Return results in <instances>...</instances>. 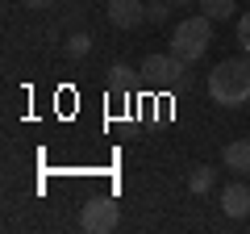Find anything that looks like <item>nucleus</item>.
Here are the masks:
<instances>
[{"label":"nucleus","mask_w":250,"mask_h":234,"mask_svg":"<svg viewBox=\"0 0 250 234\" xmlns=\"http://www.w3.org/2000/svg\"><path fill=\"white\" fill-rule=\"evenodd\" d=\"M208 96H213V105H221V109L250 105V54L221 59V63L208 71Z\"/></svg>","instance_id":"1"},{"label":"nucleus","mask_w":250,"mask_h":234,"mask_svg":"<svg viewBox=\"0 0 250 234\" xmlns=\"http://www.w3.org/2000/svg\"><path fill=\"white\" fill-rule=\"evenodd\" d=\"M208 46H213V17H205V13L184 17L171 34V54H179L184 63H200L208 54Z\"/></svg>","instance_id":"2"},{"label":"nucleus","mask_w":250,"mask_h":234,"mask_svg":"<svg viewBox=\"0 0 250 234\" xmlns=\"http://www.w3.org/2000/svg\"><path fill=\"white\" fill-rule=\"evenodd\" d=\"M188 67H192V63H184L179 54H146L138 71H142L146 80L154 84V88H163V92H175V88H184V80H188Z\"/></svg>","instance_id":"3"},{"label":"nucleus","mask_w":250,"mask_h":234,"mask_svg":"<svg viewBox=\"0 0 250 234\" xmlns=\"http://www.w3.org/2000/svg\"><path fill=\"white\" fill-rule=\"evenodd\" d=\"M117 222H121V205L113 197H88L80 205V226L88 234H108L117 230Z\"/></svg>","instance_id":"4"},{"label":"nucleus","mask_w":250,"mask_h":234,"mask_svg":"<svg viewBox=\"0 0 250 234\" xmlns=\"http://www.w3.org/2000/svg\"><path fill=\"white\" fill-rule=\"evenodd\" d=\"M104 13L117 29H138L146 21V0H108Z\"/></svg>","instance_id":"5"},{"label":"nucleus","mask_w":250,"mask_h":234,"mask_svg":"<svg viewBox=\"0 0 250 234\" xmlns=\"http://www.w3.org/2000/svg\"><path fill=\"white\" fill-rule=\"evenodd\" d=\"M221 213L233 217V222L250 213V184H242V180L225 184V188H221Z\"/></svg>","instance_id":"6"},{"label":"nucleus","mask_w":250,"mask_h":234,"mask_svg":"<svg viewBox=\"0 0 250 234\" xmlns=\"http://www.w3.org/2000/svg\"><path fill=\"white\" fill-rule=\"evenodd\" d=\"M221 159H225L229 171H242V176H246V171H250V138H233V142H225Z\"/></svg>","instance_id":"7"},{"label":"nucleus","mask_w":250,"mask_h":234,"mask_svg":"<svg viewBox=\"0 0 250 234\" xmlns=\"http://www.w3.org/2000/svg\"><path fill=\"white\" fill-rule=\"evenodd\" d=\"M213 184H217V171L208 167V163H196V167L188 171V192H192V197H205V192H213Z\"/></svg>","instance_id":"8"},{"label":"nucleus","mask_w":250,"mask_h":234,"mask_svg":"<svg viewBox=\"0 0 250 234\" xmlns=\"http://www.w3.org/2000/svg\"><path fill=\"white\" fill-rule=\"evenodd\" d=\"M196 4H200V13H205V17H213V21L233 17V9H238V0H196Z\"/></svg>","instance_id":"9"},{"label":"nucleus","mask_w":250,"mask_h":234,"mask_svg":"<svg viewBox=\"0 0 250 234\" xmlns=\"http://www.w3.org/2000/svg\"><path fill=\"white\" fill-rule=\"evenodd\" d=\"M129 84H134V67L129 63H113L108 67V88L113 92H129Z\"/></svg>","instance_id":"10"},{"label":"nucleus","mask_w":250,"mask_h":234,"mask_svg":"<svg viewBox=\"0 0 250 234\" xmlns=\"http://www.w3.org/2000/svg\"><path fill=\"white\" fill-rule=\"evenodd\" d=\"M62 50H67V59H83V54L92 50V34H71L62 42Z\"/></svg>","instance_id":"11"},{"label":"nucleus","mask_w":250,"mask_h":234,"mask_svg":"<svg viewBox=\"0 0 250 234\" xmlns=\"http://www.w3.org/2000/svg\"><path fill=\"white\" fill-rule=\"evenodd\" d=\"M167 17H171V0H146V21L163 25Z\"/></svg>","instance_id":"12"},{"label":"nucleus","mask_w":250,"mask_h":234,"mask_svg":"<svg viewBox=\"0 0 250 234\" xmlns=\"http://www.w3.org/2000/svg\"><path fill=\"white\" fill-rule=\"evenodd\" d=\"M238 42H242V50L250 54V13H242V17H238Z\"/></svg>","instance_id":"13"},{"label":"nucleus","mask_w":250,"mask_h":234,"mask_svg":"<svg viewBox=\"0 0 250 234\" xmlns=\"http://www.w3.org/2000/svg\"><path fill=\"white\" fill-rule=\"evenodd\" d=\"M21 4H25V9H50L54 0H21Z\"/></svg>","instance_id":"14"},{"label":"nucleus","mask_w":250,"mask_h":234,"mask_svg":"<svg viewBox=\"0 0 250 234\" xmlns=\"http://www.w3.org/2000/svg\"><path fill=\"white\" fill-rule=\"evenodd\" d=\"M171 4H196V0H171Z\"/></svg>","instance_id":"15"}]
</instances>
